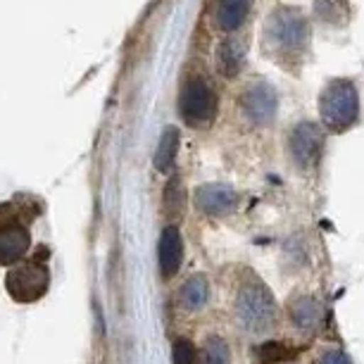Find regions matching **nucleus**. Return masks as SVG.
Wrapping results in <instances>:
<instances>
[{"instance_id":"1","label":"nucleus","mask_w":364,"mask_h":364,"mask_svg":"<svg viewBox=\"0 0 364 364\" xmlns=\"http://www.w3.org/2000/svg\"><path fill=\"white\" fill-rule=\"evenodd\" d=\"M48 255L46 248H38L36 255L19 259L5 277V291L10 293L12 300L17 302H36L48 293L50 288V272L48 262L43 259Z\"/></svg>"},{"instance_id":"2","label":"nucleus","mask_w":364,"mask_h":364,"mask_svg":"<svg viewBox=\"0 0 364 364\" xmlns=\"http://www.w3.org/2000/svg\"><path fill=\"white\" fill-rule=\"evenodd\" d=\"M236 317L250 333H264L277 324L274 298L257 279H250L240 286L236 298Z\"/></svg>"},{"instance_id":"3","label":"nucleus","mask_w":364,"mask_h":364,"mask_svg":"<svg viewBox=\"0 0 364 364\" xmlns=\"http://www.w3.org/2000/svg\"><path fill=\"white\" fill-rule=\"evenodd\" d=\"M29 245L31 233L24 219V210H17L12 203H3L0 205V264H17L26 257Z\"/></svg>"},{"instance_id":"4","label":"nucleus","mask_w":364,"mask_h":364,"mask_svg":"<svg viewBox=\"0 0 364 364\" xmlns=\"http://www.w3.org/2000/svg\"><path fill=\"white\" fill-rule=\"evenodd\" d=\"M321 117L333 132H343L357 117V93L348 81H336L321 95Z\"/></svg>"},{"instance_id":"5","label":"nucleus","mask_w":364,"mask_h":364,"mask_svg":"<svg viewBox=\"0 0 364 364\" xmlns=\"http://www.w3.org/2000/svg\"><path fill=\"white\" fill-rule=\"evenodd\" d=\"M178 112L191 127H205L215 119L217 98L203 79H191L178 98Z\"/></svg>"},{"instance_id":"6","label":"nucleus","mask_w":364,"mask_h":364,"mask_svg":"<svg viewBox=\"0 0 364 364\" xmlns=\"http://www.w3.org/2000/svg\"><path fill=\"white\" fill-rule=\"evenodd\" d=\"M157 259H160V272L164 279H171L181 267L183 259V238L176 226H164L157 240Z\"/></svg>"},{"instance_id":"7","label":"nucleus","mask_w":364,"mask_h":364,"mask_svg":"<svg viewBox=\"0 0 364 364\" xmlns=\"http://www.w3.org/2000/svg\"><path fill=\"white\" fill-rule=\"evenodd\" d=\"M196 203L205 215L219 217V215H229L231 210H236L238 196H236V191L224 186V183H208V186L198 188Z\"/></svg>"},{"instance_id":"8","label":"nucleus","mask_w":364,"mask_h":364,"mask_svg":"<svg viewBox=\"0 0 364 364\" xmlns=\"http://www.w3.org/2000/svg\"><path fill=\"white\" fill-rule=\"evenodd\" d=\"M321 150V134L314 124H300L291 136V155L300 167H314Z\"/></svg>"},{"instance_id":"9","label":"nucleus","mask_w":364,"mask_h":364,"mask_svg":"<svg viewBox=\"0 0 364 364\" xmlns=\"http://www.w3.org/2000/svg\"><path fill=\"white\" fill-rule=\"evenodd\" d=\"M245 109H248V114L252 117L255 122L259 124H264V122H269L274 112H277V98H274L272 88L267 86H252L248 95H245Z\"/></svg>"},{"instance_id":"10","label":"nucleus","mask_w":364,"mask_h":364,"mask_svg":"<svg viewBox=\"0 0 364 364\" xmlns=\"http://www.w3.org/2000/svg\"><path fill=\"white\" fill-rule=\"evenodd\" d=\"M250 0H219L217 3V24L224 31H236L248 15Z\"/></svg>"},{"instance_id":"11","label":"nucleus","mask_w":364,"mask_h":364,"mask_svg":"<svg viewBox=\"0 0 364 364\" xmlns=\"http://www.w3.org/2000/svg\"><path fill=\"white\" fill-rule=\"evenodd\" d=\"M178 146H181L178 129L176 127H167V129H164L160 143H157V150H155V167L160 171H167L176 160Z\"/></svg>"},{"instance_id":"12","label":"nucleus","mask_w":364,"mask_h":364,"mask_svg":"<svg viewBox=\"0 0 364 364\" xmlns=\"http://www.w3.org/2000/svg\"><path fill=\"white\" fill-rule=\"evenodd\" d=\"M208 295H210L208 279L193 277V279H188L181 288V305L186 307V310L196 312V310H200L205 302H208Z\"/></svg>"},{"instance_id":"13","label":"nucleus","mask_w":364,"mask_h":364,"mask_svg":"<svg viewBox=\"0 0 364 364\" xmlns=\"http://www.w3.org/2000/svg\"><path fill=\"white\" fill-rule=\"evenodd\" d=\"M219 70H222L224 77H233L238 74L240 65H243V48H240L236 41H226L219 48Z\"/></svg>"},{"instance_id":"14","label":"nucleus","mask_w":364,"mask_h":364,"mask_svg":"<svg viewBox=\"0 0 364 364\" xmlns=\"http://www.w3.org/2000/svg\"><path fill=\"white\" fill-rule=\"evenodd\" d=\"M200 364H231V350L224 338L212 336L200 350Z\"/></svg>"},{"instance_id":"15","label":"nucleus","mask_w":364,"mask_h":364,"mask_svg":"<svg viewBox=\"0 0 364 364\" xmlns=\"http://www.w3.org/2000/svg\"><path fill=\"white\" fill-rule=\"evenodd\" d=\"M291 317L300 328H310L317 324L319 319V307L312 298H300L295 305H291Z\"/></svg>"},{"instance_id":"16","label":"nucleus","mask_w":364,"mask_h":364,"mask_svg":"<svg viewBox=\"0 0 364 364\" xmlns=\"http://www.w3.org/2000/svg\"><path fill=\"white\" fill-rule=\"evenodd\" d=\"M183 205H186V191H183L181 178L174 176L164 188V208L171 217H181L183 215Z\"/></svg>"},{"instance_id":"17","label":"nucleus","mask_w":364,"mask_h":364,"mask_svg":"<svg viewBox=\"0 0 364 364\" xmlns=\"http://www.w3.org/2000/svg\"><path fill=\"white\" fill-rule=\"evenodd\" d=\"M257 355H259V362L262 364H274V362L288 360V357H291V350H288L284 343L269 341V343H264V346L257 348Z\"/></svg>"},{"instance_id":"18","label":"nucleus","mask_w":364,"mask_h":364,"mask_svg":"<svg viewBox=\"0 0 364 364\" xmlns=\"http://www.w3.org/2000/svg\"><path fill=\"white\" fill-rule=\"evenodd\" d=\"M196 362H198L196 346L186 338H178L174 343V364H196Z\"/></svg>"},{"instance_id":"19","label":"nucleus","mask_w":364,"mask_h":364,"mask_svg":"<svg viewBox=\"0 0 364 364\" xmlns=\"http://www.w3.org/2000/svg\"><path fill=\"white\" fill-rule=\"evenodd\" d=\"M319 364H350V362H348V357L343 355V353H336V350H328V353L321 355Z\"/></svg>"}]
</instances>
